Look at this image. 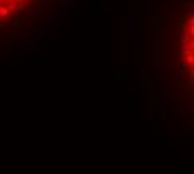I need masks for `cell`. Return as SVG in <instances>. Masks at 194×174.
Masks as SVG:
<instances>
[{"label": "cell", "instance_id": "obj_18", "mask_svg": "<svg viewBox=\"0 0 194 174\" xmlns=\"http://www.w3.org/2000/svg\"><path fill=\"white\" fill-rule=\"evenodd\" d=\"M187 23H189V27H192V23H194V17H189V20H187Z\"/></svg>", "mask_w": 194, "mask_h": 174}, {"label": "cell", "instance_id": "obj_16", "mask_svg": "<svg viewBox=\"0 0 194 174\" xmlns=\"http://www.w3.org/2000/svg\"><path fill=\"white\" fill-rule=\"evenodd\" d=\"M186 18H187V13L182 12L181 15H179V22H186Z\"/></svg>", "mask_w": 194, "mask_h": 174}, {"label": "cell", "instance_id": "obj_1", "mask_svg": "<svg viewBox=\"0 0 194 174\" xmlns=\"http://www.w3.org/2000/svg\"><path fill=\"white\" fill-rule=\"evenodd\" d=\"M137 23H139L137 13H129V15H127V40H134V38H137V33H139Z\"/></svg>", "mask_w": 194, "mask_h": 174}, {"label": "cell", "instance_id": "obj_5", "mask_svg": "<svg viewBox=\"0 0 194 174\" xmlns=\"http://www.w3.org/2000/svg\"><path fill=\"white\" fill-rule=\"evenodd\" d=\"M191 38H192V35H191V33H187V30H184V32L179 33V42H181V44H191Z\"/></svg>", "mask_w": 194, "mask_h": 174}, {"label": "cell", "instance_id": "obj_8", "mask_svg": "<svg viewBox=\"0 0 194 174\" xmlns=\"http://www.w3.org/2000/svg\"><path fill=\"white\" fill-rule=\"evenodd\" d=\"M22 47H25V49H32V47H33V40H30V38H23V40H22Z\"/></svg>", "mask_w": 194, "mask_h": 174}, {"label": "cell", "instance_id": "obj_4", "mask_svg": "<svg viewBox=\"0 0 194 174\" xmlns=\"http://www.w3.org/2000/svg\"><path fill=\"white\" fill-rule=\"evenodd\" d=\"M42 10H43V8L40 7V3H38V2H35L33 5H28V7H27V13H28L30 17H37V15H40V12H42Z\"/></svg>", "mask_w": 194, "mask_h": 174}, {"label": "cell", "instance_id": "obj_20", "mask_svg": "<svg viewBox=\"0 0 194 174\" xmlns=\"http://www.w3.org/2000/svg\"><path fill=\"white\" fill-rule=\"evenodd\" d=\"M2 5H3V3H2V2H0V7H2Z\"/></svg>", "mask_w": 194, "mask_h": 174}, {"label": "cell", "instance_id": "obj_3", "mask_svg": "<svg viewBox=\"0 0 194 174\" xmlns=\"http://www.w3.org/2000/svg\"><path fill=\"white\" fill-rule=\"evenodd\" d=\"M5 7L10 13H18L25 8V5H23L22 2H5Z\"/></svg>", "mask_w": 194, "mask_h": 174}, {"label": "cell", "instance_id": "obj_15", "mask_svg": "<svg viewBox=\"0 0 194 174\" xmlns=\"http://www.w3.org/2000/svg\"><path fill=\"white\" fill-rule=\"evenodd\" d=\"M152 5H154V0H149V2H147V12L149 13L152 12Z\"/></svg>", "mask_w": 194, "mask_h": 174}, {"label": "cell", "instance_id": "obj_17", "mask_svg": "<svg viewBox=\"0 0 194 174\" xmlns=\"http://www.w3.org/2000/svg\"><path fill=\"white\" fill-rule=\"evenodd\" d=\"M65 13H74V7H65Z\"/></svg>", "mask_w": 194, "mask_h": 174}, {"label": "cell", "instance_id": "obj_12", "mask_svg": "<svg viewBox=\"0 0 194 174\" xmlns=\"http://www.w3.org/2000/svg\"><path fill=\"white\" fill-rule=\"evenodd\" d=\"M192 62H194V59H192V54H187V55H186V64H187L189 67H191V65H192Z\"/></svg>", "mask_w": 194, "mask_h": 174}, {"label": "cell", "instance_id": "obj_19", "mask_svg": "<svg viewBox=\"0 0 194 174\" xmlns=\"http://www.w3.org/2000/svg\"><path fill=\"white\" fill-rule=\"evenodd\" d=\"M0 2H2V3H3V5H5V2H7V0H0Z\"/></svg>", "mask_w": 194, "mask_h": 174}, {"label": "cell", "instance_id": "obj_21", "mask_svg": "<svg viewBox=\"0 0 194 174\" xmlns=\"http://www.w3.org/2000/svg\"><path fill=\"white\" fill-rule=\"evenodd\" d=\"M0 32H2V30H0Z\"/></svg>", "mask_w": 194, "mask_h": 174}, {"label": "cell", "instance_id": "obj_11", "mask_svg": "<svg viewBox=\"0 0 194 174\" xmlns=\"http://www.w3.org/2000/svg\"><path fill=\"white\" fill-rule=\"evenodd\" d=\"M140 79H142V80L147 79V69H146V67H142V69H140Z\"/></svg>", "mask_w": 194, "mask_h": 174}, {"label": "cell", "instance_id": "obj_2", "mask_svg": "<svg viewBox=\"0 0 194 174\" xmlns=\"http://www.w3.org/2000/svg\"><path fill=\"white\" fill-rule=\"evenodd\" d=\"M45 25L50 28V27H54V25H57L59 23V20H60V13H57V12H54V10H48L47 13H45Z\"/></svg>", "mask_w": 194, "mask_h": 174}, {"label": "cell", "instance_id": "obj_14", "mask_svg": "<svg viewBox=\"0 0 194 174\" xmlns=\"http://www.w3.org/2000/svg\"><path fill=\"white\" fill-rule=\"evenodd\" d=\"M37 2L40 3V7H42V8H45V7L48 5V0H37Z\"/></svg>", "mask_w": 194, "mask_h": 174}, {"label": "cell", "instance_id": "obj_7", "mask_svg": "<svg viewBox=\"0 0 194 174\" xmlns=\"http://www.w3.org/2000/svg\"><path fill=\"white\" fill-rule=\"evenodd\" d=\"M12 15H13V13L8 12L5 5H2V7H0V18H10Z\"/></svg>", "mask_w": 194, "mask_h": 174}, {"label": "cell", "instance_id": "obj_6", "mask_svg": "<svg viewBox=\"0 0 194 174\" xmlns=\"http://www.w3.org/2000/svg\"><path fill=\"white\" fill-rule=\"evenodd\" d=\"M181 52L184 55L192 54V44H181Z\"/></svg>", "mask_w": 194, "mask_h": 174}, {"label": "cell", "instance_id": "obj_10", "mask_svg": "<svg viewBox=\"0 0 194 174\" xmlns=\"http://www.w3.org/2000/svg\"><path fill=\"white\" fill-rule=\"evenodd\" d=\"M45 33H47L45 30L38 32V35H37V40H42V42H43V40H47V35H45Z\"/></svg>", "mask_w": 194, "mask_h": 174}, {"label": "cell", "instance_id": "obj_9", "mask_svg": "<svg viewBox=\"0 0 194 174\" xmlns=\"http://www.w3.org/2000/svg\"><path fill=\"white\" fill-rule=\"evenodd\" d=\"M187 90H189V84H187L186 80H182V82H181V94H182V95L187 94Z\"/></svg>", "mask_w": 194, "mask_h": 174}, {"label": "cell", "instance_id": "obj_13", "mask_svg": "<svg viewBox=\"0 0 194 174\" xmlns=\"http://www.w3.org/2000/svg\"><path fill=\"white\" fill-rule=\"evenodd\" d=\"M10 38L12 40H23V37L18 35V33H10Z\"/></svg>", "mask_w": 194, "mask_h": 174}]
</instances>
